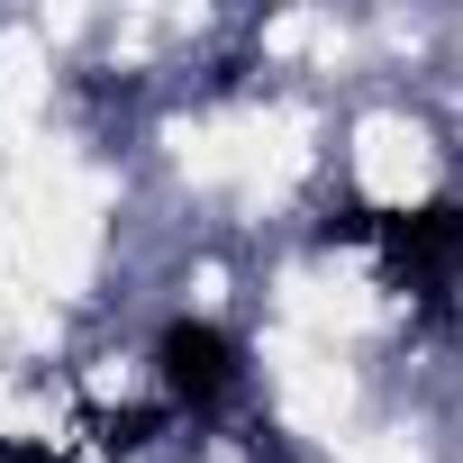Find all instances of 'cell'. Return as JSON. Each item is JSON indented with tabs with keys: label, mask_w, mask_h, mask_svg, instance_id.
Segmentation results:
<instances>
[{
	"label": "cell",
	"mask_w": 463,
	"mask_h": 463,
	"mask_svg": "<svg viewBox=\"0 0 463 463\" xmlns=\"http://www.w3.org/2000/svg\"><path fill=\"white\" fill-rule=\"evenodd\" d=\"M373 246H382V273L391 291H445L463 273V209L454 200H418V209H382L373 227Z\"/></svg>",
	"instance_id": "6da1fadb"
},
{
	"label": "cell",
	"mask_w": 463,
	"mask_h": 463,
	"mask_svg": "<svg viewBox=\"0 0 463 463\" xmlns=\"http://www.w3.org/2000/svg\"><path fill=\"white\" fill-rule=\"evenodd\" d=\"M155 364H164V391H173L182 409H209L227 382H237V336L209 327V318H173V327L155 336Z\"/></svg>",
	"instance_id": "7a4b0ae2"
},
{
	"label": "cell",
	"mask_w": 463,
	"mask_h": 463,
	"mask_svg": "<svg viewBox=\"0 0 463 463\" xmlns=\"http://www.w3.org/2000/svg\"><path fill=\"white\" fill-rule=\"evenodd\" d=\"M373 227H382V209L345 200V209H327V218H318V246H373Z\"/></svg>",
	"instance_id": "3957f363"
},
{
	"label": "cell",
	"mask_w": 463,
	"mask_h": 463,
	"mask_svg": "<svg viewBox=\"0 0 463 463\" xmlns=\"http://www.w3.org/2000/svg\"><path fill=\"white\" fill-rule=\"evenodd\" d=\"M155 427H164V409H109V418H100V445H109V454H137Z\"/></svg>",
	"instance_id": "277c9868"
}]
</instances>
